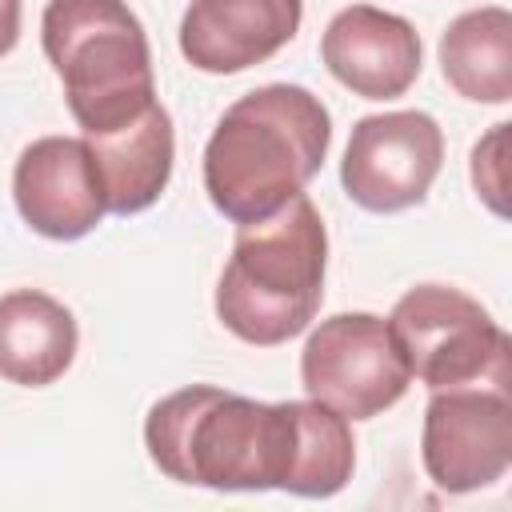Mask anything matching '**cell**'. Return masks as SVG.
Returning <instances> with one entry per match:
<instances>
[{
  "instance_id": "1",
  "label": "cell",
  "mask_w": 512,
  "mask_h": 512,
  "mask_svg": "<svg viewBox=\"0 0 512 512\" xmlns=\"http://www.w3.org/2000/svg\"><path fill=\"white\" fill-rule=\"evenodd\" d=\"M144 448L176 480L212 492L336 496L356 468V440L320 400H252L212 384L180 388L148 408Z\"/></svg>"
},
{
  "instance_id": "2",
  "label": "cell",
  "mask_w": 512,
  "mask_h": 512,
  "mask_svg": "<svg viewBox=\"0 0 512 512\" xmlns=\"http://www.w3.org/2000/svg\"><path fill=\"white\" fill-rule=\"evenodd\" d=\"M332 116L300 84H264L224 108L204 148V192L232 224L284 208L320 172Z\"/></svg>"
},
{
  "instance_id": "3",
  "label": "cell",
  "mask_w": 512,
  "mask_h": 512,
  "mask_svg": "<svg viewBox=\"0 0 512 512\" xmlns=\"http://www.w3.org/2000/svg\"><path fill=\"white\" fill-rule=\"evenodd\" d=\"M324 268L328 232L320 208L296 192L272 216L240 224L216 284V316L244 344H288L320 312Z\"/></svg>"
},
{
  "instance_id": "4",
  "label": "cell",
  "mask_w": 512,
  "mask_h": 512,
  "mask_svg": "<svg viewBox=\"0 0 512 512\" xmlns=\"http://www.w3.org/2000/svg\"><path fill=\"white\" fill-rule=\"evenodd\" d=\"M40 40L84 136H104L156 104L152 48L124 0H48Z\"/></svg>"
},
{
  "instance_id": "5",
  "label": "cell",
  "mask_w": 512,
  "mask_h": 512,
  "mask_svg": "<svg viewBox=\"0 0 512 512\" xmlns=\"http://www.w3.org/2000/svg\"><path fill=\"white\" fill-rule=\"evenodd\" d=\"M388 332L408 372L436 388H460L476 380H508V332L492 312L460 288L416 284L388 316Z\"/></svg>"
},
{
  "instance_id": "6",
  "label": "cell",
  "mask_w": 512,
  "mask_h": 512,
  "mask_svg": "<svg viewBox=\"0 0 512 512\" xmlns=\"http://www.w3.org/2000/svg\"><path fill=\"white\" fill-rule=\"evenodd\" d=\"M300 384L344 420H372L408 392L412 372L388 320L372 312H336L312 328L300 352Z\"/></svg>"
},
{
  "instance_id": "7",
  "label": "cell",
  "mask_w": 512,
  "mask_h": 512,
  "mask_svg": "<svg viewBox=\"0 0 512 512\" xmlns=\"http://www.w3.org/2000/svg\"><path fill=\"white\" fill-rule=\"evenodd\" d=\"M420 460L428 480L448 496L504 480L512 464V404L504 384L436 388L424 408Z\"/></svg>"
},
{
  "instance_id": "8",
  "label": "cell",
  "mask_w": 512,
  "mask_h": 512,
  "mask_svg": "<svg viewBox=\"0 0 512 512\" xmlns=\"http://www.w3.org/2000/svg\"><path fill=\"white\" fill-rule=\"evenodd\" d=\"M440 168L444 132L428 112H380L356 120L340 184L364 212H404L428 196Z\"/></svg>"
},
{
  "instance_id": "9",
  "label": "cell",
  "mask_w": 512,
  "mask_h": 512,
  "mask_svg": "<svg viewBox=\"0 0 512 512\" xmlns=\"http://www.w3.org/2000/svg\"><path fill=\"white\" fill-rule=\"evenodd\" d=\"M12 196L20 220L48 240H80L108 212L92 148L80 136L32 140L16 160Z\"/></svg>"
},
{
  "instance_id": "10",
  "label": "cell",
  "mask_w": 512,
  "mask_h": 512,
  "mask_svg": "<svg viewBox=\"0 0 512 512\" xmlns=\"http://www.w3.org/2000/svg\"><path fill=\"white\" fill-rule=\"evenodd\" d=\"M320 60L352 96L396 100L416 84L424 48L404 16L372 4H352L328 20Z\"/></svg>"
},
{
  "instance_id": "11",
  "label": "cell",
  "mask_w": 512,
  "mask_h": 512,
  "mask_svg": "<svg viewBox=\"0 0 512 512\" xmlns=\"http://www.w3.org/2000/svg\"><path fill=\"white\" fill-rule=\"evenodd\" d=\"M304 20V0H192L180 20V52L208 76H236L272 60Z\"/></svg>"
},
{
  "instance_id": "12",
  "label": "cell",
  "mask_w": 512,
  "mask_h": 512,
  "mask_svg": "<svg viewBox=\"0 0 512 512\" xmlns=\"http://www.w3.org/2000/svg\"><path fill=\"white\" fill-rule=\"evenodd\" d=\"M84 140L92 148L104 204L112 216H136L160 200L176 160L172 120L160 104H152L148 112H140L116 132L84 136Z\"/></svg>"
},
{
  "instance_id": "13",
  "label": "cell",
  "mask_w": 512,
  "mask_h": 512,
  "mask_svg": "<svg viewBox=\"0 0 512 512\" xmlns=\"http://www.w3.org/2000/svg\"><path fill=\"white\" fill-rule=\"evenodd\" d=\"M80 348L76 316L40 288L0 296V380L20 388L56 384Z\"/></svg>"
},
{
  "instance_id": "14",
  "label": "cell",
  "mask_w": 512,
  "mask_h": 512,
  "mask_svg": "<svg viewBox=\"0 0 512 512\" xmlns=\"http://www.w3.org/2000/svg\"><path fill=\"white\" fill-rule=\"evenodd\" d=\"M440 72L448 88L476 104L512 100V16L500 4L460 12L440 36Z\"/></svg>"
},
{
  "instance_id": "15",
  "label": "cell",
  "mask_w": 512,
  "mask_h": 512,
  "mask_svg": "<svg viewBox=\"0 0 512 512\" xmlns=\"http://www.w3.org/2000/svg\"><path fill=\"white\" fill-rule=\"evenodd\" d=\"M504 128H508V124H496V128L472 148V184H476V196H484L496 216H504V200H500L504 180L496 176V172H500V152H496V148L504 144Z\"/></svg>"
},
{
  "instance_id": "16",
  "label": "cell",
  "mask_w": 512,
  "mask_h": 512,
  "mask_svg": "<svg viewBox=\"0 0 512 512\" xmlns=\"http://www.w3.org/2000/svg\"><path fill=\"white\" fill-rule=\"evenodd\" d=\"M20 40V0H0V56H8Z\"/></svg>"
}]
</instances>
